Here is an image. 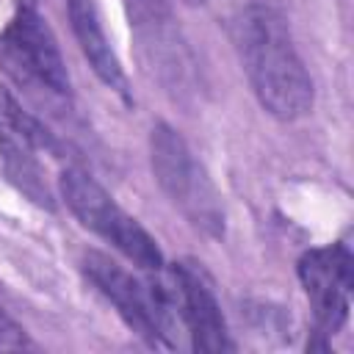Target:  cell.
<instances>
[{
	"label": "cell",
	"mask_w": 354,
	"mask_h": 354,
	"mask_svg": "<svg viewBox=\"0 0 354 354\" xmlns=\"http://www.w3.org/2000/svg\"><path fill=\"white\" fill-rule=\"evenodd\" d=\"M230 33L260 105L282 122L307 116L313 108V80L293 47L282 11L252 0L232 14Z\"/></svg>",
	"instance_id": "1"
},
{
	"label": "cell",
	"mask_w": 354,
	"mask_h": 354,
	"mask_svg": "<svg viewBox=\"0 0 354 354\" xmlns=\"http://www.w3.org/2000/svg\"><path fill=\"white\" fill-rule=\"evenodd\" d=\"M83 274L91 285L116 307L124 324L138 332L152 346H174V304L163 279V268L155 271V279H138L124 266L111 260L102 252L83 254Z\"/></svg>",
	"instance_id": "2"
},
{
	"label": "cell",
	"mask_w": 354,
	"mask_h": 354,
	"mask_svg": "<svg viewBox=\"0 0 354 354\" xmlns=\"http://www.w3.org/2000/svg\"><path fill=\"white\" fill-rule=\"evenodd\" d=\"M149 158H152L155 180L163 188V194L171 199V205L180 207V213L196 230L207 235H221L224 232L221 199L207 171L196 163L185 138L163 122L155 124L149 136Z\"/></svg>",
	"instance_id": "3"
},
{
	"label": "cell",
	"mask_w": 354,
	"mask_h": 354,
	"mask_svg": "<svg viewBox=\"0 0 354 354\" xmlns=\"http://www.w3.org/2000/svg\"><path fill=\"white\" fill-rule=\"evenodd\" d=\"M58 185H61V196H64L66 207L86 230H91L94 235L108 241L127 260H133L138 268H144L149 274H155L166 266L158 241L127 210H122L113 202V196L91 174H86L80 169H66L58 180Z\"/></svg>",
	"instance_id": "4"
},
{
	"label": "cell",
	"mask_w": 354,
	"mask_h": 354,
	"mask_svg": "<svg viewBox=\"0 0 354 354\" xmlns=\"http://www.w3.org/2000/svg\"><path fill=\"white\" fill-rule=\"evenodd\" d=\"M0 66L25 88L69 94V75L55 36L36 11V0H17V14L0 36Z\"/></svg>",
	"instance_id": "5"
},
{
	"label": "cell",
	"mask_w": 354,
	"mask_h": 354,
	"mask_svg": "<svg viewBox=\"0 0 354 354\" xmlns=\"http://www.w3.org/2000/svg\"><path fill=\"white\" fill-rule=\"evenodd\" d=\"M299 279L324 335L337 332L348 318L354 288V257L343 243L318 246L299 257Z\"/></svg>",
	"instance_id": "6"
},
{
	"label": "cell",
	"mask_w": 354,
	"mask_h": 354,
	"mask_svg": "<svg viewBox=\"0 0 354 354\" xmlns=\"http://www.w3.org/2000/svg\"><path fill=\"white\" fill-rule=\"evenodd\" d=\"M163 279L171 293L177 321L191 335V346L196 351H230L232 343L227 321L205 271L196 263H174Z\"/></svg>",
	"instance_id": "7"
},
{
	"label": "cell",
	"mask_w": 354,
	"mask_h": 354,
	"mask_svg": "<svg viewBox=\"0 0 354 354\" xmlns=\"http://www.w3.org/2000/svg\"><path fill=\"white\" fill-rule=\"evenodd\" d=\"M66 14H69V22H72V33H75L86 61L97 72V77L105 86H111L113 91H119L122 97H130L127 94V77H124L122 64H119L111 41L105 36L97 3L94 0H66Z\"/></svg>",
	"instance_id": "8"
},
{
	"label": "cell",
	"mask_w": 354,
	"mask_h": 354,
	"mask_svg": "<svg viewBox=\"0 0 354 354\" xmlns=\"http://www.w3.org/2000/svg\"><path fill=\"white\" fill-rule=\"evenodd\" d=\"M25 147H28V144L19 141L17 136L11 138L8 133H3V138H0V152H3V160H6V171H8V177L19 185L22 194H28L33 202L50 207L53 202H50L47 185H44V180H41V174H39L36 160L28 155Z\"/></svg>",
	"instance_id": "9"
},
{
	"label": "cell",
	"mask_w": 354,
	"mask_h": 354,
	"mask_svg": "<svg viewBox=\"0 0 354 354\" xmlns=\"http://www.w3.org/2000/svg\"><path fill=\"white\" fill-rule=\"evenodd\" d=\"M0 127L8 136H17L19 141H25L28 147H53L50 133L30 116L22 111V105L0 86Z\"/></svg>",
	"instance_id": "10"
},
{
	"label": "cell",
	"mask_w": 354,
	"mask_h": 354,
	"mask_svg": "<svg viewBox=\"0 0 354 354\" xmlns=\"http://www.w3.org/2000/svg\"><path fill=\"white\" fill-rule=\"evenodd\" d=\"M188 3H202V0H188Z\"/></svg>",
	"instance_id": "11"
}]
</instances>
